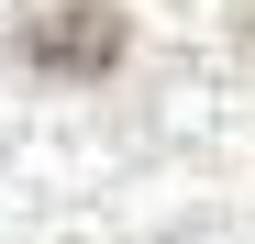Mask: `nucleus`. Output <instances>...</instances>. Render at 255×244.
I'll use <instances>...</instances> for the list:
<instances>
[{"label":"nucleus","mask_w":255,"mask_h":244,"mask_svg":"<svg viewBox=\"0 0 255 244\" xmlns=\"http://www.w3.org/2000/svg\"><path fill=\"white\" fill-rule=\"evenodd\" d=\"M22 56L45 78H111L122 67V11L111 0H33L22 11Z\"/></svg>","instance_id":"f257e3e1"}]
</instances>
